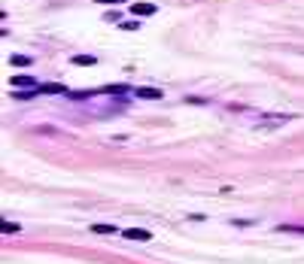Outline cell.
<instances>
[{"mask_svg": "<svg viewBox=\"0 0 304 264\" xmlns=\"http://www.w3.org/2000/svg\"><path fill=\"white\" fill-rule=\"evenodd\" d=\"M295 116H286V112H280V116H274V112H259L256 119H253V125L256 128H283L286 122H292Z\"/></svg>", "mask_w": 304, "mask_h": 264, "instance_id": "cell-1", "label": "cell"}, {"mask_svg": "<svg viewBox=\"0 0 304 264\" xmlns=\"http://www.w3.org/2000/svg\"><path fill=\"white\" fill-rule=\"evenodd\" d=\"M37 91H40V95H70L67 85H61V82H43Z\"/></svg>", "mask_w": 304, "mask_h": 264, "instance_id": "cell-2", "label": "cell"}, {"mask_svg": "<svg viewBox=\"0 0 304 264\" xmlns=\"http://www.w3.org/2000/svg\"><path fill=\"white\" fill-rule=\"evenodd\" d=\"M12 88H37V76H31V73L12 76Z\"/></svg>", "mask_w": 304, "mask_h": 264, "instance_id": "cell-3", "label": "cell"}, {"mask_svg": "<svg viewBox=\"0 0 304 264\" xmlns=\"http://www.w3.org/2000/svg\"><path fill=\"white\" fill-rule=\"evenodd\" d=\"M122 234H125L128 240H140V243H149V240H152V234L143 231V228H125Z\"/></svg>", "mask_w": 304, "mask_h": 264, "instance_id": "cell-4", "label": "cell"}, {"mask_svg": "<svg viewBox=\"0 0 304 264\" xmlns=\"http://www.w3.org/2000/svg\"><path fill=\"white\" fill-rule=\"evenodd\" d=\"M134 98H140V100H158V98H162V88H134Z\"/></svg>", "mask_w": 304, "mask_h": 264, "instance_id": "cell-5", "label": "cell"}, {"mask_svg": "<svg viewBox=\"0 0 304 264\" xmlns=\"http://www.w3.org/2000/svg\"><path fill=\"white\" fill-rule=\"evenodd\" d=\"M131 12H134V15H152V12H155V3H134Z\"/></svg>", "mask_w": 304, "mask_h": 264, "instance_id": "cell-6", "label": "cell"}, {"mask_svg": "<svg viewBox=\"0 0 304 264\" xmlns=\"http://www.w3.org/2000/svg\"><path fill=\"white\" fill-rule=\"evenodd\" d=\"M277 231H283V234H298V237H304V225H277Z\"/></svg>", "mask_w": 304, "mask_h": 264, "instance_id": "cell-7", "label": "cell"}, {"mask_svg": "<svg viewBox=\"0 0 304 264\" xmlns=\"http://www.w3.org/2000/svg\"><path fill=\"white\" fill-rule=\"evenodd\" d=\"M73 64L76 67H92L95 64V55H73Z\"/></svg>", "mask_w": 304, "mask_h": 264, "instance_id": "cell-8", "label": "cell"}, {"mask_svg": "<svg viewBox=\"0 0 304 264\" xmlns=\"http://www.w3.org/2000/svg\"><path fill=\"white\" fill-rule=\"evenodd\" d=\"M9 64L12 67H31V58H28V55H12Z\"/></svg>", "mask_w": 304, "mask_h": 264, "instance_id": "cell-9", "label": "cell"}, {"mask_svg": "<svg viewBox=\"0 0 304 264\" xmlns=\"http://www.w3.org/2000/svg\"><path fill=\"white\" fill-rule=\"evenodd\" d=\"M92 231L95 234H116V228L113 225H92Z\"/></svg>", "mask_w": 304, "mask_h": 264, "instance_id": "cell-10", "label": "cell"}, {"mask_svg": "<svg viewBox=\"0 0 304 264\" xmlns=\"http://www.w3.org/2000/svg\"><path fill=\"white\" fill-rule=\"evenodd\" d=\"M3 234H19V225L15 222H3Z\"/></svg>", "mask_w": 304, "mask_h": 264, "instance_id": "cell-11", "label": "cell"}, {"mask_svg": "<svg viewBox=\"0 0 304 264\" xmlns=\"http://www.w3.org/2000/svg\"><path fill=\"white\" fill-rule=\"evenodd\" d=\"M98 3H103V6H119V3H125V0H98Z\"/></svg>", "mask_w": 304, "mask_h": 264, "instance_id": "cell-12", "label": "cell"}]
</instances>
